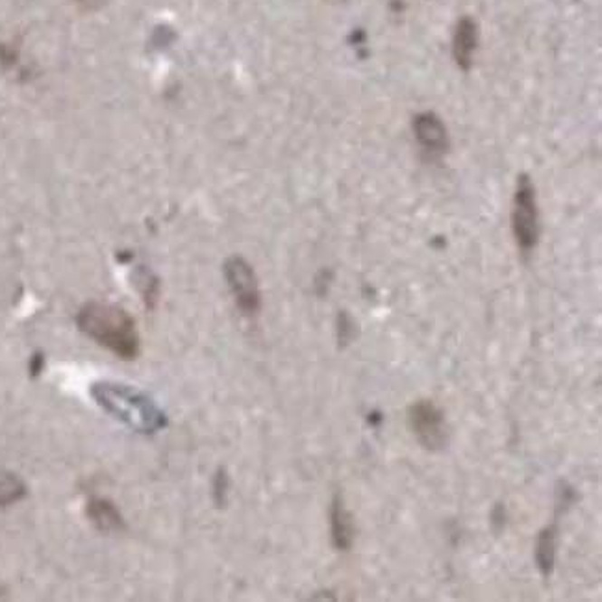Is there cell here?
<instances>
[{
    "instance_id": "cell-1",
    "label": "cell",
    "mask_w": 602,
    "mask_h": 602,
    "mask_svg": "<svg viewBox=\"0 0 602 602\" xmlns=\"http://www.w3.org/2000/svg\"><path fill=\"white\" fill-rule=\"evenodd\" d=\"M95 403L111 417L138 434L152 435L167 428L169 419L145 391L120 382H95L90 389Z\"/></svg>"
},
{
    "instance_id": "cell-2",
    "label": "cell",
    "mask_w": 602,
    "mask_h": 602,
    "mask_svg": "<svg viewBox=\"0 0 602 602\" xmlns=\"http://www.w3.org/2000/svg\"><path fill=\"white\" fill-rule=\"evenodd\" d=\"M76 325L80 332H84L120 359H136L141 352V338L136 320L120 306L88 302L80 308Z\"/></svg>"
},
{
    "instance_id": "cell-3",
    "label": "cell",
    "mask_w": 602,
    "mask_h": 602,
    "mask_svg": "<svg viewBox=\"0 0 602 602\" xmlns=\"http://www.w3.org/2000/svg\"><path fill=\"white\" fill-rule=\"evenodd\" d=\"M510 221L519 251L530 254L540 244V208L534 182L527 173L517 178Z\"/></svg>"
},
{
    "instance_id": "cell-4",
    "label": "cell",
    "mask_w": 602,
    "mask_h": 602,
    "mask_svg": "<svg viewBox=\"0 0 602 602\" xmlns=\"http://www.w3.org/2000/svg\"><path fill=\"white\" fill-rule=\"evenodd\" d=\"M408 426L419 445L430 453L444 451L449 445L451 430L445 414L432 400H417L408 408Z\"/></svg>"
},
{
    "instance_id": "cell-5",
    "label": "cell",
    "mask_w": 602,
    "mask_h": 602,
    "mask_svg": "<svg viewBox=\"0 0 602 602\" xmlns=\"http://www.w3.org/2000/svg\"><path fill=\"white\" fill-rule=\"evenodd\" d=\"M225 278L237 310L245 317H256L262 310V293L253 265L241 256L225 262Z\"/></svg>"
},
{
    "instance_id": "cell-6",
    "label": "cell",
    "mask_w": 602,
    "mask_h": 602,
    "mask_svg": "<svg viewBox=\"0 0 602 602\" xmlns=\"http://www.w3.org/2000/svg\"><path fill=\"white\" fill-rule=\"evenodd\" d=\"M414 136L428 159H441L449 152L451 139L447 127L434 111H423L414 117Z\"/></svg>"
},
{
    "instance_id": "cell-7",
    "label": "cell",
    "mask_w": 602,
    "mask_h": 602,
    "mask_svg": "<svg viewBox=\"0 0 602 602\" xmlns=\"http://www.w3.org/2000/svg\"><path fill=\"white\" fill-rule=\"evenodd\" d=\"M480 43L478 23L473 17H462L453 33V58L462 71H471Z\"/></svg>"
},
{
    "instance_id": "cell-8",
    "label": "cell",
    "mask_w": 602,
    "mask_h": 602,
    "mask_svg": "<svg viewBox=\"0 0 602 602\" xmlns=\"http://www.w3.org/2000/svg\"><path fill=\"white\" fill-rule=\"evenodd\" d=\"M86 513L93 527L102 534H117L127 529L123 513L119 511V508L111 501L104 497L90 499L86 504Z\"/></svg>"
},
{
    "instance_id": "cell-9",
    "label": "cell",
    "mask_w": 602,
    "mask_h": 602,
    "mask_svg": "<svg viewBox=\"0 0 602 602\" xmlns=\"http://www.w3.org/2000/svg\"><path fill=\"white\" fill-rule=\"evenodd\" d=\"M330 536L332 545L338 550H350L356 538V527L352 513L347 510L343 495L338 493L330 506Z\"/></svg>"
},
{
    "instance_id": "cell-10",
    "label": "cell",
    "mask_w": 602,
    "mask_h": 602,
    "mask_svg": "<svg viewBox=\"0 0 602 602\" xmlns=\"http://www.w3.org/2000/svg\"><path fill=\"white\" fill-rule=\"evenodd\" d=\"M556 543H558V529L556 523L545 527L538 538H536V547H534V559L536 566L541 573V577L549 578L554 573L556 566Z\"/></svg>"
},
{
    "instance_id": "cell-11",
    "label": "cell",
    "mask_w": 602,
    "mask_h": 602,
    "mask_svg": "<svg viewBox=\"0 0 602 602\" xmlns=\"http://www.w3.org/2000/svg\"><path fill=\"white\" fill-rule=\"evenodd\" d=\"M26 497V484L12 471L0 467V508H8Z\"/></svg>"
},
{
    "instance_id": "cell-12",
    "label": "cell",
    "mask_w": 602,
    "mask_h": 602,
    "mask_svg": "<svg viewBox=\"0 0 602 602\" xmlns=\"http://www.w3.org/2000/svg\"><path fill=\"white\" fill-rule=\"evenodd\" d=\"M132 278H134V284L139 290L141 299L145 301L147 308L152 310L154 304H156V301H158V295H159V282H158V278L147 267H138L136 272L132 274Z\"/></svg>"
},
{
    "instance_id": "cell-13",
    "label": "cell",
    "mask_w": 602,
    "mask_h": 602,
    "mask_svg": "<svg viewBox=\"0 0 602 602\" xmlns=\"http://www.w3.org/2000/svg\"><path fill=\"white\" fill-rule=\"evenodd\" d=\"M228 492H230V476L225 467H219L214 474L212 482V495L217 508H225L228 502Z\"/></svg>"
},
{
    "instance_id": "cell-14",
    "label": "cell",
    "mask_w": 602,
    "mask_h": 602,
    "mask_svg": "<svg viewBox=\"0 0 602 602\" xmlns=\"http://www.w3.org/2000/svg\"><path fill=\"white\" fill-rule=\"evenodd\" d=\"M352 327H354L352 319L347 313H341L339 323H338V338H339L341 347H345L347 343L352 341V338H354V329Z\"/></svg>"
},
{
    "instance_id": "cell-15",
    "label": "cell",
    "mask_w": 602,
    "mask_h": 602,
    "mask_svg": "<svg viewBox=\"0 0 602 602\" xmlns=\"http://www.w3.org/2000/svg\"><path fill=\"white\" fill-rule=\"evenodd\" d=\"M43 368H45V356L42 352H35L32 356V359H30V368H28L30 369V377L32 378L39 377V375H42Z\"/></svg>"
}]
</instances>
